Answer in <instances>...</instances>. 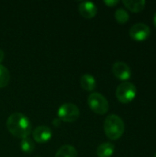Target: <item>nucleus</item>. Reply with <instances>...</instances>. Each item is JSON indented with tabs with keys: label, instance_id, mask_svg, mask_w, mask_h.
I'll list each match as a JSON object with an SVG mask.
<instances>
[{
	"label": "nucleus",
	"instance_id": "nucleus-7",
	"mask_svg": "<svg viewBox=\"0 0 156 157\" xmlns=\"http://www.w3.org/2000/svg\"><path fill=\"white\" fill-rule=\"evenodd\" d=\"M112 73L118 79L124 82L129 80L131 76V70L124 62H116L112 66Z\"/></svg>",
	"mask_w": 156,
	"mask_h": 157
},
{
	"label": "nucleus",
	"instance_id": "nucleus-14",
	"mask_svg": "<svg viewBox=\"0 0 156 157\" xmlns=\"http://www.w3.org/2000/svg\"><path fill=\"white\" fill-rule=\"evenodd\" d=\"M20 149L25 154H31L35 149V144L29 138H24L20 142Z\"/></svg>",
	"mask_w": 156,
	"mask_h": 157
},
{
	"label": "nucleus",
	"instance_id": "nucleus-6",
	"mask_svg": "<svg viewBox=\"0 0 156 157\" xmlns=\"http://www.w3.org/2000/svg\"><path fill=\"white\" fill-rule=\"evenodd\" d=\"M130 37L136 41H143L147 40L151 34L150 27L144 23L134 24L129 31Z\"/></svg>",
	"mask_w": 156,
	"mask_h": 157
},
{
	"label": "nucleus",
	"instance_id": "nucleus-15",
	"mask_svg": "<svg viewBox=\"0 0 156 157\" xmlns=\"http://www.w3.org/2000/svg\"><path fill=\"white\" fill-rule=\"evenodd\" d=\"M10 80V74L6 67L0 64V88L6 86Z\"/></svg>",
	"mask_w": 156,
	"mask_h": 157
},
{
	"label": "nucleus",
	"instance_id": "nucleus-2",
	"mask_svg": "<svg viewBox=\"0 0 156 157\" xmlns=\"http://www.w3.org/2000/svg\"><path fill=\"white\" fill-rule=\"evenodd\" d=\"M104 132L110 140H119L124 133L125 124L122 119L115 114L108 115L104 121Z\"/></svg>",
	"mask_w": 156,
	"mask_h": 157
},
{
	"label": "nucleus",
	"instance_id": "nucleus-22",
	"mask_svg": "<svg viewBox=\"0 0 156 157\" xmlns=\"http://www.w3.org/2000/svg\"><path fill=\"white\" fill-rule=\"evenodd\" d=\"M35 157H40V156H35Z\"/></svg>",
	"mask_w": 156,
	"mask_h": 157
},
{
	"label": "nucleus",
	"instance_id": "nucleus-8",
	"mask_svg": "<svg viewBox=\"0 0 156 157\" xmlns=\"http://www.w3.org/2000/svg\"><path fill=\"white\" fill-rule=\"evenodd\" d=\"M32 135H33V139L36 142H38L40 144H43V143L48 142L51 138L52 132L48 126L40 125V126H38L33 131Z\"/></svg>",
	"mask_w": 156,
	"mask_h": 157
},
{
	"label": "nucleus",
	"instance_id": "nucleus-11",
	"mask_svg": "<svg viewBox=\"0 0 156 157\" xmlns=\"http://www.w3.org/2000/svg\"><path fill=\"white\" fill-rule=\"evenodd\" d=\"M115 152V146L111 143H103L97 148V155L98 157H110Z\"/></svg>",
	"mask_w": 156,
	"mask_h": 157
},
{
	"label": "nucleus",
	"instance_id": "nucleus-10",
	"mask_svg": "<svg viewBox=\"0 0 156 157\" xmlns=\"http://www.w3.org/2000/svg\"><path fill=\"white\" fill-rule=\"evenodd\" d=\"M80 85L82 88L86 91H93L97 86L96 78L90 74H84L80 79Z\"/></svg>",
	"mask_w": 156,
	"mask_h": 157
},
{
	"label": "nucleus",
	"instance_id": "nucleus-1",
	"mask_svg": "<svg viewBox=\"0 0 156 157\" xmlns=\"http://www.w3.org/2000/svg\"><path fill=\"white\" fill-rule=\"evenodd\" d=\"M6 127L9 132L17 138L24 139L31 132V122L27 116L20 112L12 113L6 120Z\"/></svg>",
	"mask_w": 156,
	"mask_h": 157
},
{
	"label": "nucleus",
	"instance_id": "nucleus-13",
	"mask_svg": "<svg viewBox=\"0 0 156 157\" xmlns=\"http://www.w3.org/2000/svg\"><path fill=\"white\" fill-rule=\"evenodd\" d=\"M55 157H77V151L73 145L65 144L58 149Z\"/></svg>",
	"mask_w": 156,
	"mask_h": 157
},
{
	"label": "nucleus",
	"instance_id": "nucleus-5",
	"mask_svg": "<svg viewBox=\"0 0 156 157\" xmlns=\"http://www.w3.org/2000/svg\"><path fill=\"white\" fill-rule=\"evenodd\" d=\"M80 116V110L73 103H63L58 109V118L65 122H74Z\"/></svg>",
	"mask_w": 156,
	"mask_h": 157
},
{
	"label": "nucleus",
	"instance_id": "nucleus-17",
	"mask_svg": "<svg viewBox=\"0 0 156 157\" xmlns=\"http://www.w3.org/2000/svg\"><path fill=\"white\" fill-rule=\"evenodd\" d=\"M104 3L108 6H114L119 4V0H105Z\"/></svg>",
	"mask_w": 156,
	"mask_h": 157
},
{
	"label": "nucleus",
	"instance_id": "nucleus-4",
	"mask_svg": "<svg viewBox=\"0 0 156 157\" xmlns=\"http://www.w3.org/2000/svg\"><path fill=\"white\" fill-rule=\"evenodd\" d=\"M89 108L97 114L104 115L108 111L109 105L108 99L100 93L94 92L89 95L87 98Z\"/></svg>",
	"mask_w": 156,
	"mask_h": 157
},
{
	"label": "nucleus",
	"instance_id": "nucleus-20",
	"mask_svg": "<svg viewBox=\"0 0 156 157\" xmlns=\"http://www.w3.org/2000/svg\"><path fill=\"white\" fill-rule=\"evenodd\" d=\"M154 26L156 27V13L154 14Z\"/></svg>",
	"mask_w": 156,
	"mask_h": 157
},
{
	"label": "nucleus",
	"instance_id": "nucleus-9",
	"mask_svg": "<svg viewBox=\"0 0 156 157\" xmlns=\"http://www.w3.org/2000/svg\"><path fill=\"white\" fill-rule=\"evenodd\" d=\"M79 12L86 18L94 17L97 13V7L95 3L90 1H83L79 4Z\"/></svg>",
	"mask_w": 156,
	"mask_h": 157
},
{
	"label": "nucleus",
	"instance_id": "nucleus-19",
	"mask_svg": "<svg viewBox=\"0 0 156 157\" xmlns=\"http://www.w3.org/2000/svg\"><path fill=\"white\" fill-rule=\"evenodd\" d=\"M4 57H5V53H4L3 50H1V49H0V63L3 61Z\"/></svg>",
	"mask_w": 156,
	"mask_h": 157
},
{
	"label": "nucleus",
	"instance_id": "nucleus-12",
	"mask_svg": "<svg viewBox=\"0 0 156 157\" xmlns=\"http://www.w3.org/2000/svg\"><path fill=\"white\" fill-rule=\"evenodd\" d=\"M122 3L129 10H131V12H134V13H139V12L143 11L146 5V2L144 0H138V1L123 0Z\"/></svg>",
	"mask_w": 156,
	"mask_h": 157
},
{
	"label": "nucleus",
	"instance_id": "nucleus-3",
	"mask_svg": "<svg viewBox=\"0 0 156 157\" xmlns=\"http://www.w3.org/2000/svg\"><path fill=\"white\" fill-rule=\"evenodd\" d=\"M137 95V88L134 84L131 82H122L116 89V97L118 100L123 104L131 102Z\"/></svg>",
	"mask_w": 156,
	"mask_h": 157
},
{
	"label": "nucleus",
	"instance_id": "nucleus-18",
	"mask_svg": "<svg viewBox=\"0 0 156 157\" xmlns=\"http://www.w3.org/2000/svg\"><path fill=\"white\" fill-rule=\"evenodd\" d=\"M52 123H53V125H55V126H59V125L61 124V120H60L59 118H56V119L53 120Z\"/></svg>",
	"mask_w": 156,
	"mask_h": 157
},
{
	"label": "nucleus",
	"instance_id": "nucleus-21",
	"mask_svg": "<svg viewBox=\"0 0 156 157\" xmlns=\"http://www.w3.org/2000/svg\"><path fill=\"white\" fill-rule=\"evenodd\" d=\"M154 157H156V154H155V155H154Z\"/></svg>",
	"mask_w": 156,
	"mask_h": 157
},
{
	"label": "nucleus",
	"instance_id": "nucleus-16",
	"mask_svg": "<svg viewBox=\"0 0 156 157\" xmlns=\"http://www.w3.org/2000/svg\"><path fill=\"white\" fill-rule=\"evenodd\" d=\"M115 18L120 24H125L128 22L130 15L124 8H118L115 11Z\"/></svg>",
	"mask_w": 156,
	"mask_h": 157
}]
</instances>
